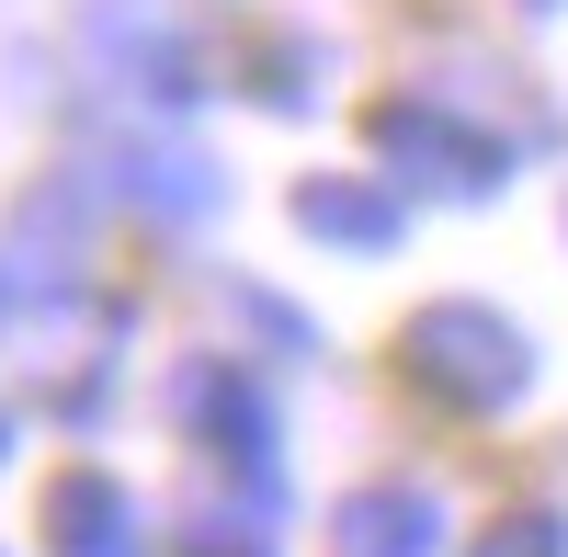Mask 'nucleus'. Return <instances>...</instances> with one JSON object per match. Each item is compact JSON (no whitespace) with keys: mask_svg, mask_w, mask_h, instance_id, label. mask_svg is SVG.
<instances>
[{"mask_svg":"<svg viewBox=\"0 0 568 557\" xmlns=\"http://www.w3.org/2000/svg\"><path fill=\"white\" fill-rule=\"evenodd\" d=\"M409 364L433 387H455V398H500L511 376H524V342H511L500 318H478V307H433L409 331Z\"/></svg>","mask_w":568,"mask_h":557,"instance_id":"f257e3e1","label":"nucleus"},{"mask_svg":"<svg viewBox=\"0 0 568 557\" xmlns=\"http://www.w3.org/2000/svg\"><path fill=\"white\" fill-rule=\"evenodd\" d=\"M45 524H58V557H125L114 535H125V500L103 489V478H69L58 500H45Z\"/></svg>","mask_w":568,"mask_h":557,"instance_id":"f03ea898","label":"nucleus"},{"mask_svg":"<svg viewBox=\"0 0 568 557\" xmlns=\"http://www.w3.org/2000/svg\"><path fill=\"white\" fill-rule=\"evenodd\" d=\"M342 535H353V557H420V546H433V513L398 500V489H375V500L342 513Z\"/></svg>","mask_w":568,"mask_h":557,"instance_id":"7ed1b4c3","label":"nucleus"},{"mask_svg":"<svg viewBox=\"0 0 568 557\" xmlns=\"http://www.w3.org/2000/svg\"><path fill=\"white\" fill-rule=\"evenodd\" d=\"M307 227H329V240H387V205L375 194H307Z\"/></svg>","mask_w":568,"mask_h":557,"instance_id":"20e7f679","label":"nucleus"},{"mask_svg":"<svg viewBox=\"0 0 568 557\" xmlns=\"http://www.w3.org/2000/svg\"><path fill=\"white\" fill-rule=\"evenodd\" d=\"M478 557H557V524H511V546H478Z\"/></svg>","mask_w":568,"mask_h":557,"instance_id":"39448f33","label":"nucleus"}]
</instances>
